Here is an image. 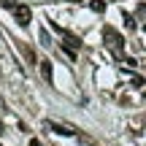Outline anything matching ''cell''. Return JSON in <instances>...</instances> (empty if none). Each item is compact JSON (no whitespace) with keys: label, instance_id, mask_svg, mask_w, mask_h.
Returning <instances> with one entry per match:
<instances>
[{"label":"cell","instance_id":"10","mask_svg":"<svg viewBox=\"0 0 146 146\" xmlns=\"http://www.w3.org/2000/svg\"><path fill=\"white\" fill-rule=\"evenodd\" d=\"M0 133H3V122H0Z\"/></svg>","mask_w":146,"mask_h":146},{"label":"cell","instance_id":"7","mask_svg":"<svg viewBox=\"0 0 146 146\" xmlns=\"http://www.w3.org/2000/svg\"><path fill=\"white\" fill-rule=\"evenodd\" d=\"M60 46H62V52L68 54L70 60H76V46H70V43H60Z\"/></svg>","mask_w":146,"mask_h":146},{"label":"cell","instance_id":"4","mask_svg":"<svg viewBox=\"0 0 146 146\" xmlns=\"http://www.w3.org/2000/svg\"><path fill=\"white\" fill-rule=\"evenodd\" d=\"M38 65H41V76H43V81L52 84V78H54V68H52V62H49V60H43V62H38Z\"/></svg>","mask_w":146,"mask_h":146},{"label":"cell","instance_id":"8","mask_svg":"<svg viewBox=\"0 0 146 146\" xmlns=\"http://www.w3.org/2000/svg\"><path fill=\"white\" fill-rule=\"evenodd\" d=\"M130 81L135 84V87H143V84H146V81H143V76H130Z\"/></svg>","mask_w":146,"mask_h":146},{"label":"cell","instance_id":"6","mask_svg":"<svg viewBox=\"0 0 146 146\" xmlns=\"http://www.w3.org/2000/svg\"><path fill=\"white\" fill-rule=\"evenodd\" d=\"M122 19H125V27H127V30H135V19H133V14H127V11H122Z\"/></svg>","mask_w":146,"mask_h":146},{"label":"cell","instance_id":"1","mask_svg":"<svg viewBox=\"0 0 146 146\" xmlns=\"http://www.w3.org/2000/svg\"><path fill=\"white\" fill-rule=\"evenodd\" d=\"M103 43L116 54V57L125 52V35H122V33H116L111 25H106V27H103Z\"/></svg>","mask_w":146,"mask_h":146},{"label":"cell","instance_id":"9","mask_svg":"<svg viewBox=\"0 0 146 146\" xmlns=\"http://www.w3.org/2000/svg\"><path fill=\"white\" fill-rule=\"evenodd\" d=\"M30 146H43V143L38 141V138H33V141H30Z\"/></svg>","mask_w":146,"mask_h":146},{"label":"cell","instance_id":"5","mask_svg":"<svg viewBox=\"0 0 146 146\" xmlns=\"http://www.w3.org/2000/svg\"><path fill=\"white\" fill-rule=\"evenodd\" d=\"M89 8H92L95 14H103L106 11V0H89Z\"/></svg>","mask_w":146,"mask_h":146},{"label":"cell","instance_id":"3","mask_svg":"<svg viewBox=\"0 0 146 146\" xmlns=\"http://www.w3.org/2000/svg\"><path fill=\"white\" fill-rule=\"evenodd\" d=\"M46 127H49L52 133H57V135H76V130H73V127H68V125H60V122H52V119L46 122Z\"/></svg>","mask_w":146,"mask_h":146},{"label":"cell","instance_id":"2","mask_svg":"<svg viewBox=\"0 0 146 146\" xmlns=\"http://www.w3.org/2000/svg\"><path fill=\"white\" fill-rule=\"evenodd\" d=\"M11 14H14V19H16V25H19V27H27L33 22V11L27 8V5H22V3H16L14 8H11Z\"/></svg>","mask_w":146,"mask_h":146}]
</instances>
